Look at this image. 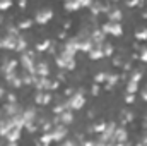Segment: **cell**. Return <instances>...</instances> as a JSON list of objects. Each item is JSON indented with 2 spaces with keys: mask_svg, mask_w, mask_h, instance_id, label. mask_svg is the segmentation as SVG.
Segmentation results:
<instances>
[{
  "mask_svg": "<svg viewBox=\"0 0 147 146\" xmlns=\"http://www.w3.org/2000/svg\"><path fill=\"white\" fill-rule=\"evenodd\" d=\"M51 139L53 141H57V143H62L63 139H67V134H69V131H67V127L65 126H62V124H58V126H53V129H51Z\"/></svg>",
  "mask_w": 147,
  "mask_h": 146,
  "instance_id": "obj_6",
  "label": "cell"
},
{
  "mask_svg": "<svg viewBox=\"0 0 147 146\" xmlns=\"http://www.w3.org/2000/svg\"><path fill=\"white\" fill-rule=\"evenodd\" d=\"M28 50V41H26V38L21 36L19 35V38H17V45H16V52H19V53H24Z\"/></svg>",
  "mask_w": 147,
  "mask_h": 146,
  "instance_id": "obj_22",
  "label": "cell"
},
{
  "mask_svg": "<svg viewBox=\"0 0 147 146\" xmlns=\"http://www.w3.org/2000/svg\"><path fill=\"white\" fill-rule=\"evenodd\" d=\"M139 91V83L135 81H127V95H135Z\"/></svg>",
  "mask_w": 147,
  "mask_h": 146,
  "instance_id": "obj_28",
  "label": "cell"
},
{
  "mask_svg": "<svg viewBox=\"0 0 147 146\" xmlns=\"http://www.w3.org/2000/svg\"><path fill=\"white\" fill-rule=\"evenodd\" d=\"M21 77H22V84H26V86H33L34 81H36V76H33L29 72H24Z\"/></svg>",
  "mask_w": 147,
  "mask_h": 146,
  "instance_id": "obj_27",
  "label": "cell"
},
{
  "mask_svg": "<svg viewBox=\"0 0 147 146\" xmlns=\"http://www.w3.org/2000/svg\"><path fill=\"white\" fill-rule=\"evenodd\" d=\"M36 76L38 77H48L50 76V65H48V62H45V60L36 62Z\"/></svg>",
  "mask_w": 147,
  "mask_h": 146,
  "instance_id": "obj_14",
  "label": "cell"
},
{
  "mask_svg": "<svg viewBox=\"0 0 147 146\" xmlns=\"http://www.w3.org/2000/svg\"><path fill=\"white\" fill-rule=\"evenodd\" d=\"M0 48H2V38H0Z\"/></svg>",
  "mask_w": 147,
  "mask_h": 146,
  "instance_id": "obj_53",
  "label": "cell"
},
{
  "mask_svg": "<svg viewBox=\"0 0 147 146\" xmlns=\"http://www.w3.org/2000/svg\"><path fill=\"white\" fill-rule=\"evenodd\" d=\"M5 96H7V93H5V88H2V86H0V100H2V98H5Z\"/></svg>",
  "mask_w": 147,
  "mask_h": 146,
  "instance_id": "obj_47",
  "label": "cell"
},
{
  "mask_svg": "<svg viewBox=\"0 0 147 146\" xmlns=\"http://www.w3.org/2000/svg\"><path fill=\"white\" fill-rule=\"evenodd\" d=\"M99 91H101V84L92 83V86H91V95H92V96H98V95H99Z\"/></svg>",
  "mask_w": 147,
  "mask_h": 146,
  "instance_id": "obj_33",
  "label": "cell"
},
{
  "mask_svg": "<svg viewBox=\"0 0 147 146\" xmlns=\"http://www.w3.org/2000/svg\"><path fill=\"white\" fill-rule=\"evenodd\" d=\"M108 74L106 71H101V72H98L94 76V83H98V84H106V81H108Z\"/></svg>",
  "mask_w": 147,
  "mask_h": 146,
  "instance_id": "obj_26",
  "label": "cell"
},
{
  "mask_svg": "<svg viewBox=\"0 0 147 146\" xmlns=\"http://www.w3.org/2000/svg\"><path fill=\"white\" fill-rule=\"evenodd\" d=\"M118 81H120V76L118 74H108V81H106V84H105V89L106 91H111L116 84H118Z\"/></svg>",
  "mask_w": 147,
  "mask_h": 146,
  "instance_id": "obj_18",
  "label": "cell"
},
{
  "mask_svg": "<svg viewBox=\"0 0 147 146\" xmlns=\"http://www.w3.org/2000/svg\"><path fill=\"white\" fill-rule=\"evenodd\" d=\"M33 24H34V19H22V21H19L17 23V29L19 31H26V29H29V28H33Z\"/></svg>",
  "mask_w": 147,
  "mask_h": 146,
  "instance_id": "obj_21",
  "label": "cell"
},
{
  "mask_svg": "<svg viewBox=\"0 0 147 146\" xmlns=\"http://www.w3.org/2000/svg\"><path fill=\"white\" fill-rule=\"evenodd\" d=\"M67 103H69V110H80L84 108V105H86V96H84V91L82 89H79V91H75L72 96H69L67 98Z\"/></svg>",
  "mask_w": 147,
  "mask_h": 146,
  "instance_id": "obj_3",
  "label": "cell"
},
{
  "mask_svg": "<svg viewBox=\"0 0 147 146\" xmlns=\"http://www.w3.org/2000/svg\"><path fill=\"white\" fill-rule=\"evenodd\" d=\"M139 60H140V62H144V64H147V45L140 48V53H139Z\"/></svg>",
  "mask_w": 147,
  "mask_h": 146,
  "instance_id": "obj_32",
  "label": "cell"
},
{
  "mask_svg": "<svg viewBox=\"0 0 147 146\" xmlns=\"http://www.w3.org/2000/svg\"><path fill=\"white\" fill-rule=\"evenodd\" d=\"M58 40H67V31H58Z\"/></svg>",
  "mask_w": 147,
  "mask_h": 146,
  "instance_id": "obj_44",
  "label": "cell"
},
{
  "mask_svg": "<svg viewBox=\"0 0 147 146\" xmlns=\"http://www.w3.org/2000/svg\"><path fill=\"white\" fill-rule=\"evenodd\" d=\"M19 64L24 69V72H29L33 76H36V55H34L33 50H26L24 53H21Z\"/></svg>",
  "mask_w": 147,
  "mask_h": 146,
  "instance_id": "obj_2",
  "label": "cell"
},
{
  "mask_svg": "<svg viewBox=\"0 0 147 146\" xmlns=\"http://www.w3.org/2000/svg\"><path fill=\"white\" fill-rule=\"evenodd\" d=\"M36 146H48V145H41V143H38L36 141Z\"/></svg>",
  "mask_w": 147,
  "mask_h": 146,
  "instance_id": "obj_52",
  "label": "cell"
},
{
  "mask_svg": "<svg viewBox=\"0 0 147 146\" xmlns=\"http://www.w3.org/2000/svg\"><path fill=\"white\" fill-rule=\"evenodd\" d=\"M121 17H123L121 10H120L116 5H111L110 12H108V23H120V21H121Z\"/></svg>",
  "mask_w": 147,
  "mask_h": 146,
  "instance_id": "obj_15",
  "label": "cell"
},
{
  "mask_svg": "<svg viewBox=\"0 0 147 146\" xmlns=\"http://www.w3.org/2000/svg\"><path fill=\"white\" fill-rule=\"evenodd\" d=\"M140 93H142V100H144V102H147V84L142 88V91H140Z\"/></svg>",
  "mask_w": 147,
  "mask_h": 146,
  "instance_id": "obj_43",
  "label": "cell"
},
{
  "mask_svg": "<svg viewBox=\"0 0 147 146\" xmlns=\"http://www.w3.org/2000/svg\"><path fill=\"white\" fill-rule=\"evenodd\" d=\"M53 19V10L48 7V9H41V10H38L36 16H34V23L39 24V26H45L46 23H50Z\"/></svg>",
  "mask_w": 147,
  "mask_h": 146,
  "instance_id": "obj_5",
  "label": "cell"
},
{
  "mask_svg": "<svg viewBox=\"0 0 147 146\" xmlns=\"http://www.w3.org/2000/svg\"><path fill=\"white\" fill-rule=\"evenodd\" d=\"M135 102V95H125V103L127 105H132Z\"/></svg>",
  "mask_w": 147,
  "mask_h": 146,
  "instance_id": "obj_41",
  "label": "cell"
},
{
  "mask_svg": "<svg viewBox=\"0 0 147 146\" xmlns=\"http://www.w3.org/2000/svg\"><path fill=\"white\" fill-rule=\"evenodd\" d=\"M125 5H127V7H140V5H142V2H137V0H134V2H127Z\"/></svg>",
  "mask_w": 147,
  "mask_h": 146,
  "instance_id": "obj_42",
  "label": "cell"
},
{
  "mask_svg": "<svg viewBox=\"0 0 147 146\" xmlns=\"http://www.w3.org/2000/svg\"><path fill=\"white\" fill-rule=\"evenodd\" d=\"M111 62H113V65H115V67H121V65H123V60H121V57H120V55L113 57V60H111Z\"/></svg>",
  "mask_w": 147,
  "mask_h": 146,
  "instance_id": "obj_36",
  "label": "cell"
},
{
  "mask_svg": "<svg viewBox=\"0 0 147 146\" xmlns=\"http://www.w3.org/2000/svg\"><path fill=\"white\" fill-rule=\"evenodd\" d=\"M91 3H92L91 0H72V2H65L63 7L67 12H77L82 7H91Z\"/></svg>",
  "mask_w": 147,
  "mask_h": 146,
  "instance_id": "obj_7",
  "label": "cell"
},
{
  "mask_svg": "<svg viewBox=\"0 0 147 146\" xmlns=\"http://www.w3.org/2000/svg\"><path fill=\"white\" fill-rule=\"evenodd\" d=\"M106 124H108V122H103V120H101V122H96V124H92V126L87 129V132H89V134H98V136H99V134H103V132L106 131Z\"/></svg>",
  "mask_w": 147,
  "mask_h": 146,
  "instance_id": "obj_17",
  "label": "cell"
},
{
  "mask_svg": "<svg viewBox=\"0 0 147 146\" xmlns=\"http://www.w3.org/2000/svg\"><path fill=\"white\" fill-rule=\"evenodd\" d=\"M58 146H79V145H77V141H75V139H63Z\"/></svg>",
  "mask_w": 147,
  "mask_h": 146,
  "instance_id": "obj_34",
  "label": "cell"
},
{
  "mask_svg": "<svg viewBox=\"0 0 147 146\" xmlns=\"http://www.w3.org/2000/svg\"><path fill=\"white\" fill-rule=\"evenodd\" d=\"M55 64L62 69V71H74L75 69V55L69 53V52H63L60 48V52L55 55Z\"/></svg>",
  "mask_w": 147,
  "mask_h": 146,
  "instance_id": "obj_1",
  "label": "cell"
},
{
  "mask_svg": "<svg viewBox=\"0 0 147 146\" xmlns=\"http://www.w3.org/2000/svg\"><path fill=\"white\" fill-rule=\"evenodd\" d=\"M142 17H144V19H147V10H144V12H142Z\"/></svg>",
  "mask_w": 147,
  "mask_h": 146,
  "instance_id": "obj_51",
  "label": "cell"
},
{
  "mask_svg": "<svg viewBox=\"0 0 147 146\" xmlns=\"http://www.w3.org/2000/svg\"><path fill=\"white\" fill-rule=\"evenodd\" d=\"M21 127H17V126H14V127H10L9 131H7V134L3 136V139L7 141V143H19V139H21Z\"/></svg>",
  "mask_w": 147,
  "mask_h": 146,
  "instance_id": "obj_10",
  "label": "cell"
},
{
  "mask_svg": "<svg viewBox=\"0 0 147 146\" xmlns=\"http://www.w3.org/2000/svg\"><path fill=\"white\" fill-rule=\"evenodd\" d=\"M101 50H103V55H105V57H111V55L115 53V46L111 45L110 41H105L103 46H101Z\"/></svg>",
  "mask_w": 147,
  "mask_h": 146,
  "instance_id": "obj_24",
  "label": "cell"
},
{
  "mask_svg": "<svg viewBox=\"0 0 147 146\" xmlns=\"http://www.w3.org/2000/svg\"><path fill=\"white\" fill-rule=\"evenodd\" d=\"M101 28V31L105 33V35H111V36H121L123 35V28H121V24L120 23H105L103 26H99Z\"/></svg>",
  "mask_w": 147,
  "mask_h": 146,
  "instance_id": "obj_4",
  "label": "cell"
},
{
  "mask_svg": "<svg viewBox=\"0 0 147 146\" xmlns=\"http://www.w3.org/2000/svg\"><path fill=\"white\" fill-rule=\"evenodd\" d=\"M121 69H123L125 72H132V71H134V69H132V62H123Z\"/></svg>",
  "mask_w": 147,
  "mask_h": 146,
  "instance_id": "obj_40",
  "label": "cell"
},
{
  "mask_svg": "<svg viewBox=\"0 0 147 146\" xmlns=\"http://www.w3.org/2000/svg\"><path fill=\"white\" fill-rule=\"evenodd\" d=\"M58 86H60V81L51 79V84H50V93H51V91H55V89H58Z\"/></svg>",
  "mask_w": 147,
  "mask_h": 146,
  "instance_id": "obj_39",
  "label": "cell"
},
{
  "mask_svg": "<svg viewBox=\"0 0 147 146\" xmlns=\"http://www.w3.org/2000/svg\"><path fill=\"white\" fill-rule=\"evenodd\" d=\"M135 38H137V41H147V28H137Z\"/></svg>",
  "mask_w": 147,
  "mask_h": 146,
  "instance_id": "obj_29",
  "label": "cell"
},
{
  "mask_svg": "<svg viewBox=\"0 0 147 146\" xmlns=\"http://www.w3.org/2000/svg\"><path fill=\"white\" fill-rule=\"evenodd\" d=\"M50 46H51V40H41V41H38L34 45V50L39 52V53H43V52H48Z\"/></svg>",
  "mask_w": 147,
  "mask_h": 146,
  "instance_id": "obj_19",
  "label": "cell"
},
{
  "mask_svg": "<svg viewBox=\"0 0 147 146\" xmlns=\"http://www.w3.org/2000/svg\"><path fill=\"white\" fill-rule=\"evenodd\" d=\"M12 7V2L10 0H5V2H0V10H7Z\"/></svg>",
  "mask_w": 147,
  "mask_h": 146,
  "instance_id": "obj_38",
  "label": "cell"
},
{
  "mask_svg": "<svg viewBox=\"0 0 147 146\" xmlns=\"http://www.w3.org/2000/svg\"><path fill=\"white\" fill-rule=\"evenodd\" d=\"M38 143H41V145H51V143H53V139H51V134H50V132H43V134H41V138H39V139H38Z\"/></svg>",
  "mask_w": 147,
  "mask_h": 146,
  "instance_id": "obj_30",
  "label": "cell"
},
{
  "mask_svg": "<svg viewBox=\"0 0 147 146\" xmlns=\"http://www.w3.org/2000/svg\"><path fill=\"white\" fill-rule=\"evenodd\" d=\"M9 84H10V86H12L14 89H17V88H21V86H22V77H21V76L17 74V76H16V77H14V79H12V81L9 83Z\"/></svg>",
  "mask_w": 147,
  "mask_h": 146,
  "instance_id": "obj_31",
  "label": "cell"
},
{
  "mask_svg": "<svg viewBox=\"0 0 147 146\" xmlns=\"http://www.w3.org/2000/svg\"><path fill=\"white\" fill-rule=\"evenodd\" d=\"M87 57H89L91 60H101L105 55H103V50H101V46H96V45H94V46H92V50L87 53Z\"/></svg>",
  "mask_w": 147,
  "mask_h": 146,
  "instance_id": "obj_20",
  "label": "cell"
},
{
  "mask_svg": "<svg viewBox=\"0 0 147 146\" xmlns=\"http://www.w3.org/2000/svg\"><path fill=\"white\" fill-rule=\"evenodd\" d=\"M115 143H127L128 141V131L125 129V126H118L115 134H113Z\"/></svg>",
  "mask_w": 147,
  "mask_h": 146,
  "instance_id": "obj_11",
  "label": "cell"
},
{
  "mask_svg": "<svg viewBox=\"0 0 147 146\" xmlns=\"http://www.w3.org/2000/svg\"><path fill=\"white\" fill-rule=\"evenodd\" d=\"M92 146H110V145H108L106 141H103V139L98 136V138H94V141H92Z\"/></svg>",
  "mask_w": 147,
  "mask_h": 146,
  "instance_id": "obj_35",
  "label": "cell"
},
{
  "mask_svg": "<svg viewBox=\"0 0 147 146\" xmlns=\"http://www.w3.org/2000/svg\"><path fill=\"white\" fill-rule=\"evenodd\" d=\"M51 100H53V95L50 91H36V95H34V103L36 105H41V107L50 105Z\"/></svg>",
  "mask_w": 147,
  "mask_h": 146,
  "instance_id": "obj_8",
  "label": "cell"
},
{
  "mask_svg": "<svg viewBox=\"0 0 147 146\" xmlns=\"http://www.w3.org/2000/svg\"><path fill=\"white\" fill-rule=\"evenodd\" d=\"M22 119H24V126L26 124H31V122H36V110L33 107L22 110Z\"/></svg>",
  "mask_w": 147,
  "mask_h": 146,
  "instance_id": "obj_16",
  "label": "cell"
},
{
  "mask_svg": "<svg viewBox=\"0 0 147 146\" xmlns=\"http://www.w3.org/2000/svg\"><path fill=\"white\" fill-rule=\"evenodd\" d=\"M5 103H17V98H16V95L14 93H7V96H5Z\"/></svg>",
  "mask_w": 147,
  "mask_h": 146,
  "instance_id": "obj_37",
  "label": "cell"
},
{
  "mask_svg": "<svg viewBox=\"0 0 147 146\" xmlns=\"http://www.w3.org/2000/svg\"><path fill=\"white\" fill-rule=\"evenodd\" d=\"M70 26H72V21H65V24H63V31H69Z\"/></svg>",
  "mask_w": 147,
  "mask_h": 146,
  "instance_id": "obj_45",
  "label": "cell"
},
{
  "mask_svg": "<svg viewBox=\"0 0 147 146\" xmlns=\"http://www.w3.org/2000/svg\"><path fill=\"white\" fill-rule=\"evenodd\" d=\"M50 84H51V79L48 77H38L36 76V81H34V89L36 91H50Z\"/></svg>",
  "mask_w": 147,
  "mask_h": 146,
  "instance_id": "obj_12",
  "label": "cell"
},
{
  "mask_svg": "<svg viewBox=\"0 0 147 146\" xmlns=\"http://www.w3.org/2000/svg\"><path fill=\"white\" fill-rule=\"evenodd\" d=\"M113 146H130V143L127 141V143H115Z\"/></svg>",
  "mask_w": 147,
  "mask_h": 146,
  "instance_id": "obj_48",
  "label": "cell"
},
{
  "mask_svg": "<svg viewBox=\"0 0 147 146\" xmlns=\"http://www.w3.org/2000/svg\"><path fill=\"white\" fill-rule=\"evenodd\" d=\"M22 107L19 105V102L17 103H5L3 105V108H2V112H3V115L5 117H16V115H19V113H22Z\"/></svg>",
  "mask_w": 147,
  "mask_h": 146,
  "instance_id": "obj_9",
  "label": "cell"
},
{
  "mask_svg": "<svg viewBox=\"0 0 147 146\" xmlns=\"http://www.w3.org/2000/svg\"><path fill=\"white\" fill-rule=\"evenodd\" d=\"M17 38H19V36L3 35V36H2V48H7V50H16V45H17Z\"/></svg>",
  "mask_w": 147,
  "mask_h": 146,
  "instance_id": "obj_13",
  "label": "cell"
},
{
  "mask_svg": "<svg viewBox=\"0 0 147 146\" xmlns=\"http://www.w3.org/2000/svg\"><path fill=\"white\" fill-rule=\"evenodd\" d=\"M132 120H134V112L132 110H123L121 112V126L130 124Z\"/></svg>",
  "mask_w": 147,
  "mask_h": 146,
  "instance_id": "obj_23",
  "label": "cell"
},
{
  "mask_svg": "<svg viewBox=\"0 0 147 146\" xmlns=\"http://www.w3.org/2000/svg\"><path fill=\"white\" fill-rule=\"evenodd\" d=\"M137 146H147V143H142V141H139V143H137Z\"/></svg>",
  "mask_w": 147,
  "mask_h": 146,
  "instance_id": "obj_50",
  "label": "cell"
},
{
  "mask_svg": "<svg viewBox=\"0 0 147 146\" xmlns=\"http://www.w3.org/2000/svg\"><path fill=\"white\" fill-rule=\"evenodd\" d=\"M57 81H65V74L58 72V74H57Z\"/></svg>",
  "mask_w": 147,
  "mask_h": 146,
  "instance_id": "obj_46",
  "label": "cell"
},
{
  "mask_svg": "<svg viewBox=\"0 0 147 146\" xmlns=\"http://www.w3.org/2000/svg\"><path fill=\"white\" fill-rule=\"evenodd\" d=\"M142 127H144V129H147V115L144 117V122H142Z\"/></svg>",
  "mask_w": 147,
  "mask_h": 146,
  "instance_id": "obj_49",
  "label": "cell"
},
{
  "mask_svg": "<svg viewBox=\"0 0 147 146\" xmlns=\"http://www.w3.org/2000/svg\"><path fill=\"white\" fill-rule=\"evenodd\" d=\"M142 77H144V72L140 71V69H134L130 76H128V81H135V83H140L142 81Z\"/></svg>",
  "mask_w": 147,
  "mask_h": 146,
  "instance_id": "obj_25",
  "label": "cell"
}]
</instances>
